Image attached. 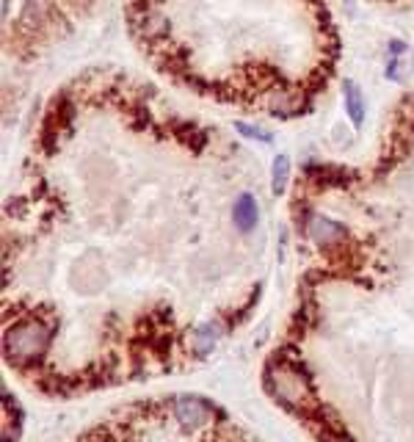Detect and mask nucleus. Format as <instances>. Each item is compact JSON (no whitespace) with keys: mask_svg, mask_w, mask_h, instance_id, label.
<instances>
[{"mask_svg":"<svg viewBox=\"0 0 414 442\" xmlns=\"http://www.w3.org/2000/svg\"><path fill=\"white\" fill-rule=\"evenodd\" d=\"M50 326L42 318H23L6 329V360L14 365L36 363L50 346Z\"/></svg>","mask_w":414,"mask_h":442,"instance_id":"f257e3e1","label":"nucleus"},{"mask_svg":"<svg viewBox=\"0 0 414 442\" xmlns=\"http://www.w3.org/2000/svg\"><path fill=\"white\" fill-rule=\"evenodd\" d=\"M342 94H345V111H348L351 122L359 128L364 119V100L362 94H359V89H357V83L354 80H345L342 83Z\"/></svg>","mask_w":414,"mask_h":442,"instance_id":"39448f33","label":"nucleus"},{"mask_svg":"<svg viewBox=\"0 0 414 442\" xmlns=\"http://www.w3.org/2000/svg\"><path fill=\"white\" fill-rule=\"evenodd\" d=\"M287 177H290V160H287V155H276V160H274V180H271V191L276 197L285 194Z\"/></svg>","mask_w":414,"mask_h":442,"instance_id":"0eeeda50","label":"nucleus"},{"mask_svg":"<svg viewBox=\"0 0 414 442\" xmlns=\"http://www.w3.org/2000/svg\"><path fill=\"white\" fill-rule=\"evenodd\" d=\"M216 340H218V329L216 326H199L196 332H194V351L196 354H210L213 351V346H216Z\"/></svg>","mask_w":414,"mask_h":442,"instance_id":"423d86ee","label":"nucleus"},{"mask_svg":"<svg viewBox=\"0 0 414 442\" xmlns=\"http://www.w3.org/2000/svg\"><path fill=\"white\" fill-rule=\"evenodd\" d=\"M174 417L180 420L182 426H191V429H199V426H207L210 417H213V409L207 407L205 401L199 398H191V395H182L174 401Z\"/></svg>","mask_w":414,"mask_h":442,"instance_id":"f03ea898","label":"nucleus"},{"mask_svg":"<svg viewBox=\"0 0 414 442\" xmlns=\"http://www.w3.org/2000/svg\"><path fill=\"white\" fill-rule=\"evenodd\" d=\"M235 131L240 133V136H246V138H257V141H262V144L271 141V133L259 131V128H254V125H246V122H235Z\"/></svg>","mask_w":414,"mask_h":442,"instance_id":"6e6552de","label":"nucleus"},{"mask_svg":"<svg viewBox=\"0 0 414 442\" xmlns=\"http://www.w3.org/2000/svg\"><path fill=\"white\" fill-rule=\"evenodd\" d=\"M233 219H235V224H237V230H243V233H249V230L257 224V202H254L252 194H240V197L235 199Z\"/></svg>","mask_w":414,"mask_h":442,"instance_id":"20e7f679","label":"nucleus"},{"mask_svg":"<svg viewBox=\"0 0 414 442\" xmlns=\"http://www.w3.org/2000/svg\"><path fill=\"white\" fill-rule=\"evenodd\" d=\"M307 233L315 243H337L345 238V227H340L337 221L326 219V216H312L307 224Z\"/></svg>","mask_w":414,"mask_h":442,"instance_id":"7ed1b4c3","label":"nucleus"}]
</instances>
